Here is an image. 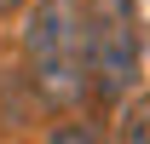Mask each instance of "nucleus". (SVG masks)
Here are the masks:
<instances>
[{"label":"nucleus","instance_id":"4","mask_svg":"<svg viewBox=\"0 0 150 144\" xmlns=\"http://www.w3.org/2000/svg\"><path fill=\"white\" fill-rule=\"evenodd\" d=\"M46 144H104V138H98L93 127H58V133H52Z\"/></svg>","mask_w":150,"mask_h":144},{"label":"nucleus","instance_id":"1","mask_svg":"<svg viewBox=\"0 0 150 144\" xmlns=\"http://www.w3.org/2000/svg\"><path fill=\"white\" fill-rule=\"evenodd\" d=\"M23 69L46 104L87 98V0H40L23 29Z\"/></svg>","mask_w":150,"mask_h":144},{"label":"nucleus","instance_id":"5","mask_svg":"<svg viewBox=\"0 0 150 144\" xmlns=\"http://www.w3.org/2000/svg\"><path fill=\"white\" fill-rule=\"evenodd\" d=\"M12 6H23V0H0V12H12Z\"/></svg>","mask_w":150,"mask_h":144},{"label":"nucleus","instance_id":"2","mask_svg":"<svg viewBox=\"0 0 150 144\" xmlns=\"http://www.w3.org/2000/svg\"><path fill=\"white\" fill-rule=\"evenodd\" d=\"M139 75V6L133 0H87V92L127 98Z\"/></svg>","mask_w":150,"mask_h":144},{"label":"nucleus","instance_id":"3","mask_svg":"<svg viewBox=\"0 0 150 144\" xmlns=\"http://www.w3.org/2000/svg\"><path fill=\"white\" fill-rule=\"evenodd\" d=\"M115 144H150V92H139L115 127Z\"/></svg>","mask_w":150,"mask_h":144}]
</instances>
